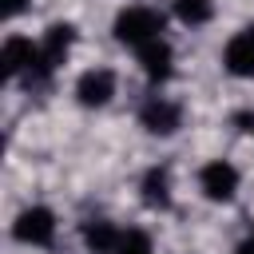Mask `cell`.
<instances>
[{"label":"cell","mask_w":254,"mask_h":254,"mask_svg":"<svg viewBox=\"0 0 254 254\" xmlns=\"http://www.w3.org/2000/svg\"><path fill=\"white\" fill-rule=\"evenodd\" d=\"M234 254H254V234H246V238L234 246Z\"/></svg>","instance_id":"obj_16"},{"label":"cell","mask_w":254,"mask_h":254,"mask_svg":"<svg viewBox=\"0 0 254 254\" xmlns=\"http://www.w3.org/2000/svg\"><path fill=\"white\" fill-rule=\"evenodd\" d=\"M135 56H139V71L147 75V83L163 87V83L175 75V48H171V40H167V36H163V40H155V44H147V48H139Z\"/></svg>","instance_id":"obj_10"},{"label":"cell","mask_w":254,"mask_h":254,"mask_svg":"<svg viewBox=\"0 0 254 254\" xmlns=\"http://www.w3.org/2000/svg\"><path fill=\"white\" fill-rule=\"evenodd\" d=\"M139 127L155 139H171L183 127V107L171 95H147L143 107H139Z\"/></svg>","instance_id":"obj_6"},{"label":"cell","mask_w":254,"mask_h":254,"mask_svg":"<svg viewBox=\"0 0 254 254\" xmlns=\"http://www.w3.org/2000/svg\"><path fill=\"white\" fill-rule=\"evenodd\" d=\"M139 198H143L147 210H167V206L175 202V179H171V167H167V163H155V167L143 171V179H139Z\"/></svg>","instance_id":"obj_9"},{"label":"cell","mask_w":254,"mask_h":254,"mask_svg":"<svg viewBox=\"0 0 254 254\" xmlns=\"http://www.w3.org/2000/svg\"><path fill=\"white\" fill-rule=\"evenodd\" d=\"M250 234H254V230H250Z\"/></svg>","instance_id":"obj_17"},{"label":"cell","mask_w":254,"mask_h":254,"mask_svg":"<svg viewBox=\"0 0 254 254\" xmlns=\"http://www.w3.org/2000/svg\"><path fill=\"white\" fill-rule=\"evenodd\" d=\"M238 187H242V175H238V167L230 159H206L198 167V190H202L206 202L226 206V202L238 198Z\"/></svg>","instance_id":"obj_4"},{"label":"cell","mask_w":254,"mask_h":254,"mask_svg":"<svg viewBox=\"0 0 254 254\" xmlns=\"http://www.w3.org/2000/svg\"><path fill=\"white\" fill-rule=\"evenodd\" d=\"M222 71L234 79H254V24L238 28L222 48Z\"/></svg>","instance_id":"obj_7"},{"label":"cell","mask_w":254,"mask_h":254,"mask_svg":"<svg viewBox=\"0 0 254 254\" xmlns=\"http://www.w3.org/2000/svg\"><path fill=\"white\" fill-rule=\"evenodd\" d=\"M75 40H79V28L71 24V20H52L48 28H44V36H40V60H36V67L28 71V87H44L52 75H56V67L71 56V48H75Z\"/></svg>","instance_id":"obj_2"},{"label":"cell","mask_w":254,"mask_h":254,"mask_svg":"<svg viewBox=\"0 0 254 254\" xmlns=\"http://www.w3.org/2000/svg\"><path fill=\"white\" fill-rule=\"evenodd\" d=\"M56 230H60L56 210L44 206V202H32V206H24V210L12 218V238H16L20 246H36V250H44V246L56 242Z\"/></svg>","instance_id":"obj_3"},{"label":"cell","mask_w":254,"mask_h":254,"mask_svg":"<svg viewBox=\"0 0 254 254\" xmlns=\"http://www.w3.org/2000/svg\"><path fill=\"white\" fill-rule=\"evenodd\" d=\"M36 60H40V40H32V36H8L0 44V64H4L8 79H28Z\"/></svg>","instance_id":"obj_8"},{"label":"cell","mask_w":254,"mask_h":254,"mask_svg":"<svg viewBox=\"0 0 254 254\" xmlns=\"http://www.w3.org/2000/svg\"><path fill=\"white\" fill-rule=\"evenodd\" d=\"M79 238H83L87 254H115L123 230L111 218H87V222H79Z\"/></svg>","instance_id":"obj_11"},{"label":"cell","mask_w":254,"mask_h":254,"mask_svg":"<svg viewBox=\"0 0 254 254\" xmlns=\"http://www.w3.org/2000/svg\"><path fill=\"white\" fill-rule=\"evenodd\" d=\"M24 8H28V0H0V16L4 20H16Z\"/></svg>","instance_id":"obj_14"},{"label":"cell","mask_w":254,"mask_h":254,"mask_svg":"<svg viewBox=\"0 0 254 254\" xmlns=\"http://www.w3.org/2000/svg\"><path fill=\"white\" fill-rule=\"evenodd\" d=\"M115 91H119V79H115L111 67H87V71H79V79H75V87H71L75 103L87 107V111L107 107V103L115 99Z\"/></svg>","instance_id":"obj_5"},{"label":"cell","mask_w":254,"mask_h":254,"mask_svg":"<svg viewBox=\"0 0 254 254\" xmlns=\"http://www.w3.org/2000/svg\"><path fill=\"white\" fill-rule=\"evenodd\" d=\"M234 123H242V131H250V135H254V111H242V115H234Z\"/></svg>","instance_id":"obj_15"},{"label":"cell","mask_w":254,"mask_h":254,"mask_svg":"<svg viewBox=\"0 0 254 254\" xmlns=\"http://www.w3.org/2000/svg\"><path fill=\"white\" fill-rule=\"evenodd\" d=\"M115 254H155V242H151V234L147 230H123V238H119V250Z\"/></svg>","instance_id":"obj_13"},{"label":"cell","mask_w":254,"mask_h":254,"mask_svg":"<svg viewBox=\"0 0 254 254\" xmlns=\"http://www.w3.org/2000/svg\"><path fill=\"white\" fill-rule=\"evenodd\" d=\"M171 16L183 28H202L214 20V0H171Z\"/></svg>","instance_id":"obj_12"},{"label":"cell","mask_w":254,"mask_h":254,"mask_svg":"<svg viewBox=\"0 0 254 254\" xmlns=\"http://www.w3.org/2000/svg\"><path fill=\"white\" fill-rule=\"evenodd\" d=\"M163 28H167V16H163L159 8H147V4H127V8H119L115 20H111L115 44H123V48H131V52L163 40Z\"/></svg>","instance_id":"obj_1"}]
</instances>
